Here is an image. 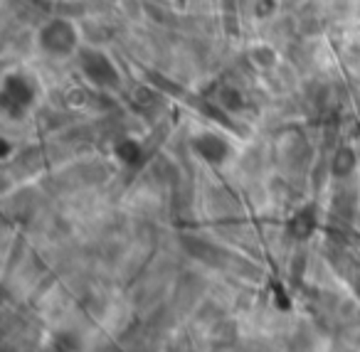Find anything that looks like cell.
Segmentation results:
<instances>
[{"label": "cell", "instance_id": "1", "mask_svg": "<svg viewBox=\"0 0 360 352\" xmlns=\"http://www.w3.org/2000/svg\"><path fill=\"white\" fill-rule=\"evenodd\" d=\"M195 151L208 163H215V165H217V163H222L227 158L230 146H227L217 133H203L200 138H195Z\"/></svg>", "mask_w": 360, "mask_h": 352}]
</instances>
